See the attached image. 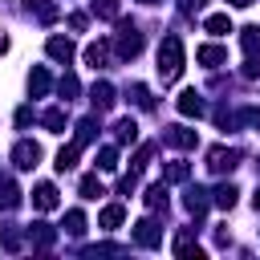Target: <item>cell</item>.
<instances>
[{"mask_svg": "<svg viewBox=\"0 0 260 260\" xmlns=\"http://www.w3.org/2000/svg\"><path fill=\"white\" fill-rule=\"evenodd\" d=\"M183 73V41L179 37H167L158 45V77L162 81H175Z\"/></svg>", "mask_w": 260, "mask_h": 260, "instance_id": "cell-1", "label": "cell"}, {"mask_svg": "<svg viewBox=\"0 0 260 260\" xmlns=\"http://www.w3.org/2000/svg\"><path fill=\"white\" fill-rule=\"evenodd\" d=\"M138 53H142V32H138L134 24H122V28H118V57L130 61V57H138Z\"/></svg>", "mask_w": 260, "mask_h": 260, "instance_id": "cell-2", "label": "cell"}, {"mask_svg": "<svg viewBox=\"0 0 260 260\" xmlns=\"http://www.w3.org/2000/svg\"><path fill=\"white\" fill-rule=\"evenodd\" d=\"M236 162H240V150H232V146H211L207 150V171H215V175L232 171Z\"/></svg>", "mask_w": 260, "mask_h": 260, "instance_id": "cell-3", "label": "cell"}, {"mask_svg": "<svg viewBox=\"0 0 260 260\" xmlns=\"http://www.w3.org/2000/svg\"><path fill=\"white\" fill-rule=\"evenodd\" d=\"M134 244H142V248H158V244H162V228H158L154 219H138V223H134Z\"/></svg>", "mask_w": 260, "mask_h": 260, "instance_id": "cell-4", "label": "cell"}, {"mask_svg": "<svg viewBox=\"0 0 260 260\" xmlns=\"http://www.w3.org/2000/svg\"><path fill=\"white\" fill-rule=\"evenodd\" d=\"M12 162H16L20 171H32V167L41 162V146H37V142H16V146H12Z\"/></svg>", "mask_w": 260, "mask_h": 260, "instance_id": "cell-5", "label": "cell"}, {"mask_svg": "<svg viewBox=\"0 0 260 260\" xmlns=\"http://www.w3.org/2000/svg\"><path fill=\"white\" fill-rule=\"evenodd\" d=\"M57 203H61V199H57V187H53V183H37V187H32V207H37V211H53Z\"/></svg>", "mask_w": 260, "mask_h": 260, "instance_id": "cell-6", "label": "cell"}, {"mask_svg": "<svg viewBox=\"0 0 260 260\" xmlns=\"http://www.w3.org/2000/svg\"><path fill=\"white\" fill-rule=\"evenodd\" d=\"M171 146H179V150H191L195 142H199V134L195 130H187V126H167V134H162Z\"/></svg>", "mask_w": 260, "mask_h": 260, "instance_id": "cell-7", "label": "cell"}, {"mask_svg": "<svg viewBox=\"0 0 260 260\" xmlns=\"http://www.w3.org/2000/svg\"><path fill=\"white\" fill-rule=\"evenodd\" d=\"M45 49H49V57H53V61H61V65H69V61H73V41H69V37H49V45H45Z\"/></svg>", "mask_w": 260, "mask_h": 260, "instance_id": "cell-8", "label": "cell"}, {"mask_svg": "<svg viewBox=\"0 0 260 260\" xmlns=\"http://www.w3.org/2000/svg\"><path fill=\"white\" fill-rule=\"evenodd\" d=\"M195 61L207 65V69H215V65L228 61V49H219V45H199V49H195Z\"/></svg>", "mask_w": 260, "mask_h": 260, "instance_id": "cell-9", "label": "cell"}, {"mask_svg": "<svg viewBox=\"0 0 260 260\" xmlns=\"http://www.w3.org/2000/svg\"><path fill=\"white\" fill-rule=\"evenodd\" d=\"M122 219H126V207H122V203H110V207H102V215H98V228L114 232V228H122Z\"/></svg>", "mask_w": 260, "mask_h": 260, "instance_id": "cell-10", "label": "cell"}, {"mask_svg": "<svg viewBox=\"0 0 260 260\" xmlns=\"http://www.w3.org/2000/svg\"><path fill=\"white\" fill-rule=\"evenodd\" d=\"M106 61H110V45H106V41H93V45H85V65H93V69H106Z\"/></svg>", "mask_w": 260, "mask_h": 260, "instance_id": "cell-11", "label": "cell"}, {"mask_svg": "<svg viewBox=\"0 0 260 260\" xmlns=\"http://www.w3.org/2000/svg\"><path fill=\"white\" fill-rule=\"evenodd\" d=\"M179 114H183V118H199V114H203V98H199L195 89L179 93Z\"/></svg>", "mask_w": 260, "mask_h": 260, "instance_id": "cell-12", "label": "cell"}, {"mask_svg": "<svg viewBox=\"0 0 260 260\" xmlns=\"http://www.w3.org/2000/svg\"><path fill=\"white\" fill-rule=\"evenodd\" d=\"M89 102H93L98 110H110V106H114V85H110V81H98V85L89 89Z\"/></svg>", "mask_w": 260, "mask_h": 260, "instance_id": "cell-13", "label": "cell"}, {"mask_svg": "<svg viewBox=\"0 0 260 260\" xmlns=\"http://www.w3.org/2000/svg\"><path fill=\"white\" fill-rule=\"evenodd\" d=\"M240 45H244V53L256 61V57H260V24H248V28L240 32Z\"/></svg>", "mask_w": 260, "mask_h": 260, "instance_id": "cell-14", "label": "cell"}, {"mask_svg": "<svg viewBox=\"0 0 260 260\" xmlns=\"http://www.w3.org/2000/svg\"><path fill=\"white\" fill-rule=\"evenodd\" d=\"M49 85H53V81H49V69H41V65H37V69L28 73V93H32V98H41V93H49Z\"/></svg>", "mask_w": 260, "mask_h": 260, "instance_id": "cell-15", "label": "cell"}, {"mask_svg": "<svg viewBox=\"0 0 260 260\" xmlns=\"http://www.w3.org/2000/svg\"><path fill=\"white\" fill-rule=\"evenodd\" d=\"M77 150H81L77 142H69V146H61V150H57V162H53V167H57L61 175H65V171H73V167H77Z\"/></svg>", "mask_w": 260, "mask_h": 260, "instance_id": "cell-16", "label": "cell"}, {"mask_svg": "<svg viewBox=\"0 0 260 260\" xmlns=\"http://www.w3.org/2000/svg\"><path fill=\"white\" fill-rule=\"evenodd\" d=\"M187 175H191V167L183 158H175V162L162 167V183H187Z\"/></svg>", "mask_w": 260, "mask_h": 260, "instance_id": "cell-17", "label": "cell"}, {"mask_svg": "<svg viewBox=\"0 0 260 260\" xmlns=\"http://www.w3.org/2000/svg\"><path fill=\"white\" fill-rule=\"evenodd\" d=\"M183 203H187L191 215H203V211H207V191H203V187H187V199H183Z\"/></svg>", "mask_w": 260, "mask_h": 260, "instance_id": "cell-18", "label": "cell"}, {"mask_svg": "<svg viewBox=\"0 0 260 260\" xmlns=\"http://www.w3.org/2000/svg\"><path fill=\"white\" fill-rule=\"evenodd\" d=\"M175 252H179V256H195V260H203V248L191 240V232H179V236H175Z\"/></svg>", "mask_w": 260, "mask_h": 260, "instance_id": "cell-19", "label": "cell"}, {"mask_svg": "<svg viewBox=\"0 0 260 260\" xmlns=\"http://www.w3.org/2000/svg\"><path fill=\"white\" fill-rule=\"evenodd\" d=\"M41 122H45V130L61 134V130H65V110H61V106H53V110H45V114H41Z\"/></svg>", "mask_w": 260, "mask_h": 260, "instance_id": "cell-20", "label": "cell"}, {"mask_svg": "<svg viewBox=\"0 0 260 260\" xmlns=\"http://www.w3.org/2000/svg\"><path fill=\"white\" fill-rule=\"evenodd\" d=\"M236 195H240V191H236L232 183H219V187L211 191V199H215V207H236Z\"/></svg>", "mask_w": 260, "mask_h": 260, "instance_id": "cell-21", "label": "cell"}, {"mask_svg": "<svg viewBox=\"0 0 260 260\" xmlns=\"http://www.w3.org/2000/svg\"><path fill=\"white\" fill-rule=\"evenodd\" d=\"M0 207H4V211L20 207V187H16V183H0Z\"/></svg>", "mask_w": 260, "mask_h": 260, "instance_id": "cell-22", "label": "cell"}, {"mask_svg": "<svg viewBox=\"0 0 260 260\" xmlns=\"http://www.w3.org/2000/svg\"><path fill=\"white\" fill-rule=\"evenodd\" d=\"M203 28H207L211 37H223V32H232V20H228L223 12H215V16H207V20H203Z\"/></svg>", "mask_w": 260, "mask_h": 260, "instance_id": "cell-23", "label": "cell"}, {"mask_svg": "<svg viewBox=\"0 0 260 260\" xmlns=\"http://www.w3.org/2000/svg\"><path fill=\"white\" fill-rule=\"evenodd\" d=\"M93 134H98V118H81V122H77V138H73V142H77V146H85V142H93Z\"/></svg>", "mask_w": 260, "mask_h": 260, "instance_id": "cell-24", "label": "cell"}, {"mask_svg": "<svg viewBox=\"0 0 260 260\" xmlns=\"http://www.w3.org/2000/svg\"><path fill=\"white\" fill-rule=\"evenodd\" d=\"M114 134H118V142H134V138H138V122H134V118H118Z\"/></svg>", "mask_w": 260, "mask_h": 260, "instance_id": "cell-25", "label": "cell"}, {"mask_svg": "<svg viewBox=\"0 0 260 260\" xmlns=\"http://www.w3.org/2000/svg\"><path fill=\"white\" fill-rule=\"evenodd\" d=\"M146 207H150V211L167 207V183H154V187H146Z\"/></svg>", "mask_w": 260, "mask_h": 260, "instance_id": "cell-26", "label": "cell"}, {"mask_svg": "<svg viewBox=\"0 0 260 260\" xmlns=\"http://www.w3.org/2000/svg\"><path fill=\"white\" fill-rule=\"evenodd\" d=\"M53 240H57V232L49 223H32V244L37 248H53Z\"/></svg>", "mask_w": 260, "mask_h": 260, "instance_id": "cell-27", "label": "cell"}, {"mask_svg": "<svg viewBox=\"0 0 260 260\" xmlns=\"http://www.w3.org/2000/svg\"><path fill=\"white\" fill-rule=\"evenodd\" d=\"M98 171H118V150L114 146H102L98 150Z\"/></svg>", "mask_w": 260, "mask_h": 260, "instance_id": "cell-28", "label": "cell"}, {"mask_svg": "<svg viewBox=\"0 0 260 260\" xmlns=\"http://www.w3.org/2000/svg\"><path fill=\"white\" fill-rule=\"evenodd\" d=\"M81 195H85V199H98V195H106L102 179H98V175H85V179H81Z\"/></svg>", "mask_w": 260, "mask_h": 260, "instance_id": "cell-29", "label": "cell"}, {"mask_svg": "<svg viewBox=\"0 0 260 260\" xmlns=\"http://www.w3.org/2000/svg\"><path fill=\"white\" fill-rule=\"evenodd\" d=\"M65 232H69V236H81V232H85V215H81L77 207L65 211Z\"/></svg>", "mask_w": 260, "mask_h": 260, "instance_id": "cell-30", "label": "cell"}, {"mask_svg": "<svg viewBox=\"0 0 260 260\" xmlns=\"http://www.w3.org/2000/svg\"><path fill=\"white\" fill-rule=\"evenodd\" d=\"M0 248H4V252H20V232H16V228H4V232H0Z\"/></svg>", "mask_w": 260, "mask_h": 260, "instance_id": "cell-31", "label": "cell"}, {"mask_svg": "<svg viewBox=\"0 0 260 260\" xmlns=\"http://www.w3.org/2000/svg\"><path fill=\"white\" fill-rule=\"evenodd\" d=\"M89 8H93L98 16H106V20H114V16H118V0H93Z\"/></svg>", "mask_w": 260, "mask_h": 260, "instance_id": "cell-32", "label": "cell"}, {"mask_svg": "<svg viewBox=\"0 0 260 260\" xmlns=\"http://www.w3.org/2000/svg\"><path fill=\"white\" fill-rule=\"evenodd\" d=\"M57 89H61V98H65V102H69V98H73V93H77V89H81V85H77V77H73V73H65V77H61V81H57Z\"/></svg>", "mask_w": 260, "mask_h": 260, "instance_id": "cell-33", "label": "cell"}, {"mask_svg": "<svg viewBox=\"0 0 260 260\" xmlns=\"http://www.w3.org/2000/svg\"><path fill=\"white\" fill-rule=\"evenodd\" d=\"M130 93H134V102H138L142 110H150V106H154V102H150V89H146V85H130Z\"/></svg>", "mask_w": 260, "mask_h": 260, "instance_id": "cell-34", "label": "cell"}, {"mask_svg": "<svg viewBox=\"0 0 260 260\" xmlns=\"http://www.w3.org/2000/svg\"><path fill=\"white\" fill-rule=\"evenodd\" d=\"M37 16H41V20L49 24V20H57V8H53L49 0H41V4H37Z\"/></svg>", "mask_w": 260, "mask_h": 260, "instance_id": "cell-35", "label": "cell"}, {"mask_svg": "<svg viewBox=\"0 0 260 260\" xmlns=\"http://www.w3.org/2000/svg\"><path fill=\"white\" fill-rule=\"evenodd\" d=\"M150 154H154V146H138V154H134V171H142V167L150 162Z\"/></svg>", "mask_w": 260, "mask_h": 260, "instance_id": "cell-36", "label": "cell"}, {"mask_svg": "<svg viewBox=\"0 0 260 260\" xmlns=\"http://www.w3.org/2000/svg\"><path fill=\"white\" fill-rule=\"evenodd\" d=\"M240 122H244V126H260V110H256V106L240 110Z\"/></svg>", "mask_w": 260, "mask_h": 260, "instance_id": "cell-37", "label": "cell"}, {"mask_svg": "<svg viewBox=\"0 0 260 260\" xmlns=\"http://www.w3.org/2000/svg\"><path fill=\"white\" fill-rule=\"evenodd\" d=\"M69 28L81 32V28H85V12H73V16H69Z\"/></svg>", "mask_w": 260, "mask_h": 260, "instance_id": "cell-38", "label": "cell"}, {"mask_svg": "<svg viewBox=\"0 0 260 260\" xmlns=\"http://www.w3.org/2000/svg\"><path fill=\"white\" fill-rule=\"evenodd\" d=\"M232 4H236V8H248V4H252V0H232Z\"/></svg>", "mask_w": 260, "mask_h": 260, "instance_id": "cell-39", "label": "cell"}, {"mask_svg": "<svg viewBox=\"0 0 260 260\" xmlns=\"http://www.w3.org/2000/svg\"><path fill=\"white\" fill-rule=\"evenodd\" d=\"M4 49H8V41H4V37H0V53H4Z\"/></svg>", "mask_w": 260, "mask_h": 260, "instance_id": "cell-40", "label": "cell"}, {"mask_svg": "<svg viewBox=\"0 0 260 260\" xmlns=\"http://www.w3.org/2000/svg\"><path fill=\"white\" fill-rule=\"evenodd\" d=\"M138 4H158V0H138Z\"/></svg>", "mask_w": 260, "mask_h": 260, "instance_id": "cell-41", "label": "cell"}, {"mask_svg": "<svg viewBox=\"0 0 260 260\" xmlns=\"http://www.w3.org/2000/svg\"><path fill=\"white\" fill-rule=\"evenodd\" d=\"M256 211H260V191H256Z\"/></svg>", "mask_w": 260, "mask_h": 260, "instance_id": "cell-42", "label": "cell"}]
</instances>
